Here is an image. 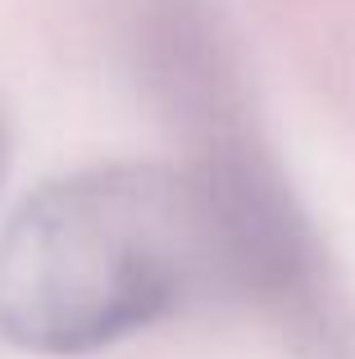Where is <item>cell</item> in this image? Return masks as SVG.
<instances>
[{
  "label": "cell",
  "mask_w": 355,
  "mask_h": 359,
  "mask_svg": "<svg viewBox=\"0 0 355 359\" xmlns=\"http://www.w3.org/2000/svg\"><path fill=\"white\" fill-rule=\"evenodd\" d=\"M214 287L192 173L109 164L46 182L0 232V337L82 355Z\"/></svg>",
  "instance_id": "6da1fadb"
},
{
  "label": "cell",
  "mask_w": 355,
  "mask_h": 359,
  "mask_svg": "<svg viewBox=\"0 0 355 359\" xmlns=\"http://www.w3.org/2000/svg\"><path fill=\"white\" fill-rule=\"evenodd\" d=\"M187 128L201 137L187 173L201 191L214 287L255 300L301 341L328 351L337 332L323 282V250L274 164L237 128V96L187 118Z\"/></svg>",
  "instance_id": "7a4b0ae2"
},
{
  "label": "cell",
  "mask_w": 355,
  "mask_h": 359,
  "mask_svg": "<svg viewBox=\"0 0 355 359\" xmlns=\"http://www.w3.org/2000/svg\"><path fill=\"white\" fill-rule=\"evenodd\" d=\"M0 173H5V123H0Z\"/></svg>",
  "instance_id": "3957f363"
}]
</instances>
